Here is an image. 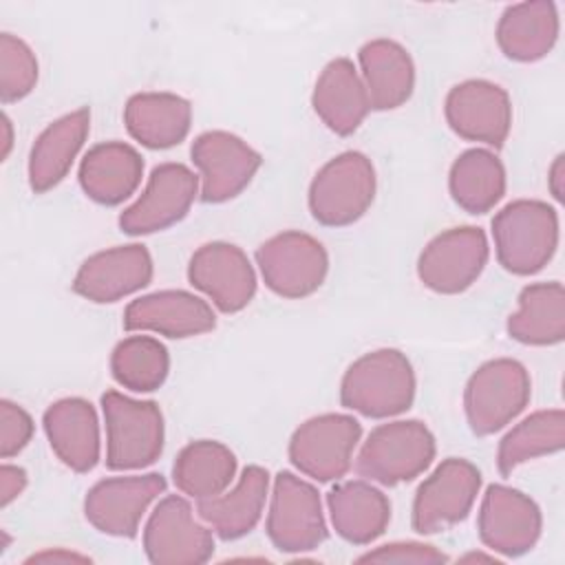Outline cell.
Returning <instances> with one entry per match:
<instances>
[{
	"label": "cell",
	"instance_id": "cell-1",
	"mask_svg": "<svg viewBox=\"0 0 565 565\" xmlns=\"http://www.w3.org/2000/svg\"><path fill=\"white\" fill-rule=\"evenodd\" d=\"M415 371L397 349L364 353L342 375L340 402L371 419L395 417L413 406Z\"/></svg>",
	"mask_w": 565,
	"mask_h": 565
},
{
	"label": "cell",
	"instance_id": "cell-2",
	"mask_svg": "<svg viewBox=\"0 0 565 565\" xmlns=\"http://www.w3.org/2000/svg\"><path fill=\"white\" fill-rule=\"evenodd\" d=\"M492 238L499 265L516 276L541 271L558 247V214L536 199H519L492 218Z\"/></svg>",
	"mask_w": 565,
	"mask_h": 565
},
{
	"label": "cell",
	"instance_id": "cell-3",
	"mask_svg": "<svg viewBox=\"0 0 565 565\" xmlns=\"http://www.w3.org/2000/svg\"><path fill=\"white\" fill-rule=\"evenodd\" d=\"M106 422V468L139 470L152 466L163 452L166 426L157 402L132 399L119 391L102 395Z\"/></svg>",
	"mask_w": 565,
	"mask_h": 565
},
{
	"label": "cell",
	"instance_id": "cell-4",
	"mask_svg": "<svg viewBox=\"0 0 565 565\" xmlns=\"http://www.w3.org/2000/svg\"><path fill=\"white\" fill-rule=\"evenodd\" d=\"M435 437L419 419H397L375 426L362 444L355 470L369 481L397 486L413 481L433 463Z\"/></svg>",
	"mask_w": 565,
	"mask_h": 565
},
{
	"label": "cell",
	"instance_id": "cell-5",
	"mask_svg": "<svg viewBox=\"0 0 565 565\" xmlns=\"http://www.w3.org/2000/svg\"><path fill=\"white\" fill-rule=\"evenodd\" d=\"M532 395L527 369L512 358L483 362L468 380L463 391V411L470 430L488 437L516 419Z\"/></svg>",
	"mask_w": 565,
	"mask_h": 565
},
{
	"label": "cell",
	"instance_id": "cell-6",
	"mask_svg": "<svg viewBox=\"0 0 565 565\" xmlns=\"http://www.w3.org/2000/svg\"><path fill=\"white\" fill-rule=\"evenodd\" d=\"M375 168L358 150L329 159L309 185V212L327 227H344L364 216L375 199Z\"/></svg>",
	"mask_w": 565,
	"mask_h": 565
},
{
	"label": "cell",
	"instance_id": "cell-7",
	"mask_svg": "<svg viewBox=\"0 0 565 565\" xmlns=\"http://www.w3.org/2000/svg\"><path fill=\"white\" fill-rule=\"evenodd\" d=\"M256 265L276 296L298 300L322 287L329 271V254L311 234L287 230L258 245Z\"/></svg>",
	"mask_w": 565,
	"mask_h": 565
},
{
	"label": "cell",
	"instance_id": "cell-8",
	"mask_svg": "<svg viewBox=\"0 0 565 565\" xmlns=\"http://www.w3.org/2000/svg\"><path fill=\"white\" fill-rule=\"evenodd\" d=\"M265 530L271 545L285 554H302L320 547L329 532L318 490L294 472H278Z\"/></svg>",
	"mask_w": 565,
	"mask_h": 565
},
{
	"label": "cell",
	"instance_id": "cell-9",
	"mask_svg": "<svg viewBox=\"0 0 565 565\" xmlns=\"http://www.w3.org/2000/svg\"><path fill=\"white\" fill-rule=\"evenodd\" d=\"M481 490V472L461 457L444 459L417 488L411 525L417 534L444 532L470 514Z\"/></svg>",
	"mask_w": 565,
	"mask_h": 565
},
{
	"label": "cell",
	"instance_id": "cell-10",
	"mask_svg": "<svg viewBox=\"0 0 565 565\" xmlns=\"http://www.w3.org/2000/svg\"><path fill=\"white\" fill-rule=\"evenodd\" d=\"M360 437L362 426L355 417L342 413L316 415L294 430L289 461L313 481H335L349 472Z\"/></svg>",
	"mask_w": 565,
	"mask_h": 565
},
{
	"label": "cell",
	"instance_id": "cell-11",
	"mask_svg": "<svg viewBox=\"0 0 565 565\" xmlns=\"http://www.w3.org/2000/svg\"><path fill=\"white\" fill-rule=\"evenodd\" d=\"M143 552L152 565H199L212 558L214 536L183 497L168 494L143 527Z\"/></svg>",
	"mask_w": 565,
	"mask_h": 565
},
{
	"label": "cell",
	"instance_id": "cell-12",
	"mask_svg": "<svg viewBox=\"0 0 565 565\" xmlns=\"http://www.w3.org/2000/svg\"><path fill=\"white\" fill-rule=\"evenodd\" d=\"M488 256L490 247L481 227H450L424 247L417 260V276L435 294H461L481 276Z\"/></svg>",
	"mask_w": 565,
	"mask_h": 565
},
{
	"label": "cell",
	"instance_id": "cell-13",
	"mask_svg": "<svg viewBox=\"0 0 565 565\" xmlns=\"http://www.w3.org/2000/svg\"><path fill=\"white\" fill-rule=\"evenodd\" d=\"M199 194V177L183 163H159L139 199L119 214V230L128 236H143L168 230L185 218Z\"/></svg>",
	"mask_w": 565,
	"mask_h": 565
},
{
	"label": "cell",
	"instance_id": "cell-14",
	"mask_svg": "<svg viewBox=\"0 0 565 565\" xmlns=\"http://www.w3.org/2000/svg\"><path fill=\"white\" fill-rule=\"evenodd\" d=\"M190 157L201 172V201L205 203H225L238 196L263 163L258 150L227 130L201 132L192 141Z\"/></svg>",
	"mask_w": 565,
	"mask_h": 565
},
{
	"label": "cell",
	"instance_id": "cell-15",
	"mask_svg": "<svg viewBox=\"0 0 565 565\" xmlns=\"http://www.w3.org/2000/svg\"><path fill=\"white\" fill-rule=\"evenodd\" d=\"M477 530L488 550L514 558L536 545L543 530V514L525 492L492 483L481 499Z\"/></svg>",
	"mask_w": 565,
	"mask_h": 565
},
{
	"label": "cell",
	"instance_id": "cell-16",
	"mask_svg": "<svg viewBox=\"0 0 565 565\" xmlns=\"http://www.w3.org/2000/svg\"><path fill=\"white\" fill-rule=\"evenodd\" d=\"M163 490L166 479L159 472L108 477L86 492L84 516L102 534L135 539L141 516Z\"/></svg>",
	"mask_w": 565,
	"mask_h": 565
},
{
	"label": "cell",
	"instance_id": "cell-17",
	"mask_svg": "<svg viewBox=\"0 0 565 565\" xmlns=\"http://www.w3.org/2000/svg\"><path fill=\"white\" fill-rule=\"evenodd\" d=\"M188 280L223 313L243 311L256 294V271L247 254L225 241L205 243L192 254Z\"/></svg>",
	"mask_w": 565,
	"mask_h": 565
},
{
	"label": "cell",
	"instance_id": "cell-18",
	"mask_svg": "<svg viewBox=\"0 0 565 565\" xmlns=\"http://www.w3.org/2000/svg\"><path fill=\"white\" fill-rule=\"evenodd\" d=\"M446 121L466 141L501 148L512 128L508 93L488 79H466L452 86L444 104Z\"/></svg>",
	"mask_w": 565,
	"mask_h": 565
},
{
	"label": "cell",
	"instance_id": "cell-19",
	"mask_svg": "<svg viewBox=\"0 0 565 565\" xmlns=\"http://www.w3.org/2000/svg\"><path fill=\"white\" fill-rule=\"evenodd\" d=\"M152 274L154 265L146 245H117L88 256L79 265L73 278V291L97 305L117 302L148 287Z\"/></svg>",
	"mask_w": 565,
	"mask_h": 565
},
{
	"label": "cell",
	"instance_id": "cell-20",
	"mask_svg": "<svg viewBox=\"0 0 565 565\" xmlns=\"http://www.w3.org/2000/svg\"><path fill=\"white\" fill-rule=\"evenodd\" d=\"M216 327L212 307L183 289H163L132 300L124 311L126 331H154L159 335L183 340L207 333Z\"/></svg>",
	"mask_w": 565,
	"mask_h": 565
},
{
	"label": "cell",
	"instance_id": "cell-21",
	"mask_svg": "<svg viewBox=\"0 0 565 565\" xmlns=\"http://www.w3.org/2000/svg\"><path fill=\"white\" fill-rule=\"evenodd\" d=\"M51 450L75 472H90L99 461V419L84 397L53 402L42 417Z\"/></svg>",
	"mask_w": 565,
	"mask_h": 565
},
{
	"label": "cell",
	"instance_id": "cell-22",
	"mask_svg": "<svg viewBox=\"0 0 565 565\" xmlns=\"http://www.w3.org/2000/svg\"><path fill=\"white\" fill-rule=\"evenodd\" d=\"M90 132V110L86 106L51 121L33 141L29 152V188L44 194L71 170Z\"/></svg>",
	"mask_w": 565,
	"mask_h": 565
},
{
	"label": "cell",
	"instance_id": "cell-23",
	"mask_svg": "<svg viewBox=\"0 0 565 565\" xmlns=\"http://www.w3.org/2000/svg\"><path fill=\"white\" fill-rule=\"evenodd\" d=\"M143 177L141 154L124 141L93 146L79 163V185L84 194L106 207L119 205L135 194Z\"/></svg>",
	"mask_w": 565,
	"mask_h": 565
},
{
	"label": "cell",
	"instance_id": "cell-24",
	"mask_svg": "<svg viewBox=\"0 0 565 565\" xmlns=\"http://www.w3.org/2000/svg\"><path fill=\"white\" fill-rule=\"evenodd\" d=\"M311 106L322 124L340 135H353L371 110L369 95L360 73L349 57L331 60L311 93Z\"/></svg>",
	"mask_w": 565,
	"mask_h": 565
},
{
	"label": "cell",
	"instance_id": "cell-25",
	"mask_svg": "<svg viewBox=\"0 0 565 565\" xmlns=\"http://www.w3.org/2000/svg\"><path fill=\"white\" fill-rule=\"evenodd\" d=\"M267 488L269 472L260 466H247L232 490L196 501V514L218 539L236 541L249 534L260 521Z\"/></svg>",
	"mask_w": 565,
	"mask_h": 565
},
{
	"label": "cell",
	"instance_id": "cell-26",
	"mask_svg": "<svg viewBox=\"0 0 565 565\" xmlns=\"http://www.w3.org/2000/svg\"><path fill=\"white\" fill-rule=\"evenodd\" d=\"M128 135L150 150L181 143L192 126V106L174 93H135L124 106Z\"/></svg>",
	"mask_w": 565,
	"mask_h": 565
},
{
	"label": "cell",
	"instance_id": "cell-27",
	"mask_svg": "<svg viewBox=\"0 0 565 565\" xmlns=\"http://www.w3.org/2000/svg\"><path fill=\"white\" fill-rule=\"evenodd\" d=\"M331 525L351 545H369L384 534L391 521L388 497L369 481H342L327 492Z\"/></svg>",
	"mask_w": 565,
	"mask_h": 565
},
{
	"label": "cell",
	"instance_id": "cell-28",
	"mask_svg": "<svg viewBox=\"0 0 565 565\" xmlns=\"http://www.w3.org/2000/svg\"><path fill=\"white\" fill-rule=\"evenodd\" d=\"M358 60L371 110H393L411 99L415 64L399 42L388 38L371 40L358 51Z\"/></svg>",
	"mask_w": 565,
	"mask_h": 565
},
{
	"label": "cell",
	"instance_id": "cell-29",
	"mask_svg": "<svg viewBox=\"0 0 565 565\" xmlns=\"http://www.w3.org/2000/svg\"><path fill=\"white\" fill-rule=\"evenodd\" d=\"M558 11L550 0L510 4L497 24V44L508 60L536 62L558 40Z\"/></svg>",
	"mask_w": 565,
	"mask_h": 565
},
{
	"label": "cell",
	"instance_id": "cell-30",
	"mask_svg": "<svg viewBox=\"0 0 565 565\" xmlns=\"http://www.w3.org/2000/svg\"><path fill=\"white\" fill-rule=\"evenodd\" d=\"M508 335L521 344L552 347L565 338V289L558 280L521 289L519 307L508 318Z\"/></svg>",
	"mask_w": 565,
	"mask_h": 565
},
{
	"label": "cell",
	"instance_id": "cell-31",
	"mask_svg": "<svg viewBox=\"0 0 565 565\" xmlns=\"http://www.w3.org/2000/svg\"><path fill=\"white\" fill-rule=\"evenodd\" d=\"M234 477L236 455L214 439L190 441L172 463L174 486L196 501L225 492Z\"/></svg>",
	"mask_w": 565,
	"mask_h": 565
},
{
	"label": "cell",
	"instance_id": "cell-32",
	"mask_svg": "<svg viewBox=\"0 0 565 565\" xmlns=\"http://www.w3.org/2000/svg\"><path fill=\"white\" fill-rule=\"evenodd\" d=\"M448 190L452 201L468 214H486L505 194V168L494 152L470 148L452 161Z\"/></svg>",
	"mask_w": 565,
	"mask_h": 565
},
{
	"label": "cell",
	"instance_id": "cell-33",
	"mask_svg": "<svg viewBox=\"0 0 565 565\" xmlns=\"http://www.w3.org/2000/svg\"><path fill=\"white\" fill-rule=\"evenodd\" d=\"M565 446V413L561 408L536 411L519 422L499 441L497 468L503 477L530 459L563 450Z\"/></svg>",
	"mask_w": 565,
	"mask_h": 565
},
{
	"label": "cell",
	"instance_id": "cell-34",
	"mask_svg": "<svg viewBox=\"0 0 565 565\" xmlns=\"http://www.w3.org/2000/svg\"><path fill=\"white\" fill-rule=\"evenodd\" d=\"M168 371V349L152 335L124 338L110 353V373L115 382L132 393L157 391L166 382Z\"/></svg>",
	"mask_w": 565,
	"mask_h": 565
},
{
	"label": "cell",
	"instance_id": "cell-35",
	"mask_svg": "<svg viewBox=\"0 0 565 565\" xmlns=\"http://www.w3.org/2000/svg\"><path fill=\"white\" fill-rule=\"evenodd\" d=\"M38 84V57L31 46L13 33H0V99L13 104L24 99Z\"/></svg>",
	"mask_w": 565,
	"mask_h": 565
},
{
	"label": "cell",
	"instance_id": "cell-36",
	"mask_svg": "<svg viewBox=\"0 0 565 565\" xmlns=\"http://www.w3.org/2000/svg\"><path fill=\"white\" fill-rule=\"evenodd\" d=\"M33 437V419L31 415L15 402L2 399L0 402V457L11 459Z\"/></svg>",
	"mask_w": 565,
	"mask_h": 565
},
{
	"label": "cell",
	"instance_id": "cell-37",
	"mask_svg": "<svg viewBox=\"0 0 565 565\" xmlns=\"http://www.w3.org/2000/svg\"><path fill=\"white\" fill-rule=\"evenodd\" d=\"M448 556L435 545L417 541H397L380 545L358 558V563H415V565H437L446 563Z\"/></svg>",
	"mask_w": 565,
	"mask_h": 565
},
{
	"label": "cell",
	"instance_id": "cell-38",
	"mask_svg": "<svg viewBox=\"0 0 565 565\" xmlns=\"http://www.w3.org/2000/svg\"><path fill=\"white\" fill-rule=\"evenodd\" d=\"M26 470L20 466L2 463L0 466V505L7 508L11 501H15L22 490L26 488Z\"/></svg>",
	"mask_w": 565,
	"mask_h": 565
},
{
	"label": "cell",
	"instance_id": "cell-39",
	"mask_svg": "<svg viewBox=\"0 0 565 565\" xmlns=\"http://www.w3.org/2000/svg\"><path fill=\"white\" fill-rule=\"evenodd\" d=\"M90 558L84 556V554H77V552H68V550H44V552H38L33 556H29L24 563H88Z\"/></svg>",
	"mask_w": 565,
	"mask_h": 565
},
{
	"label": "cell",
	"instance_id": "cell-40",
	"mask_svg": "<svg viewBox=\"0 0 565 565\" xmlns=\"http://www.w3.org/2000/svg\"><path fill=\"white\" fill-rule=\"evenodd\" d=\"M563 181H565V157L558 154L550 166V174H547V188L556 201H563Z\"/></svg>",
	"mask_w": 565,
	"mask_h": 565
},
{
	"label": "cell",
	"instance_id": "cell-41",
	"mask_svg": "<svg viewBox=\"0 0 565 565\" xmlns=\"http://www.w3.org/2000/svg\"><path fill=\"white\" fill-rule=\"evenodd\" d=\"M2 130H4V137H2V159H7L9 152H11V146H13V128H11V119L7 115H2Z\"/></svg>",
	"mask_w": 565,
	"mask_h": 565
},
{
	"label": "cell",
	"instance_id": "cell-42",
	"mask_svg": "<svg viewBox=\"0 0 565 565\" xmlns=\"http://www.w3.org/2000/svg\"><path fill=\"white\" fill-rule=\"evenodd\" d=\"M459 561H461V563H470V561H497V558H494V556H486V554H477V552H470V554L461 556Z\"/></svg>",
	"mask_w": 565,
	"mask_h": 565
}]
</instances>
